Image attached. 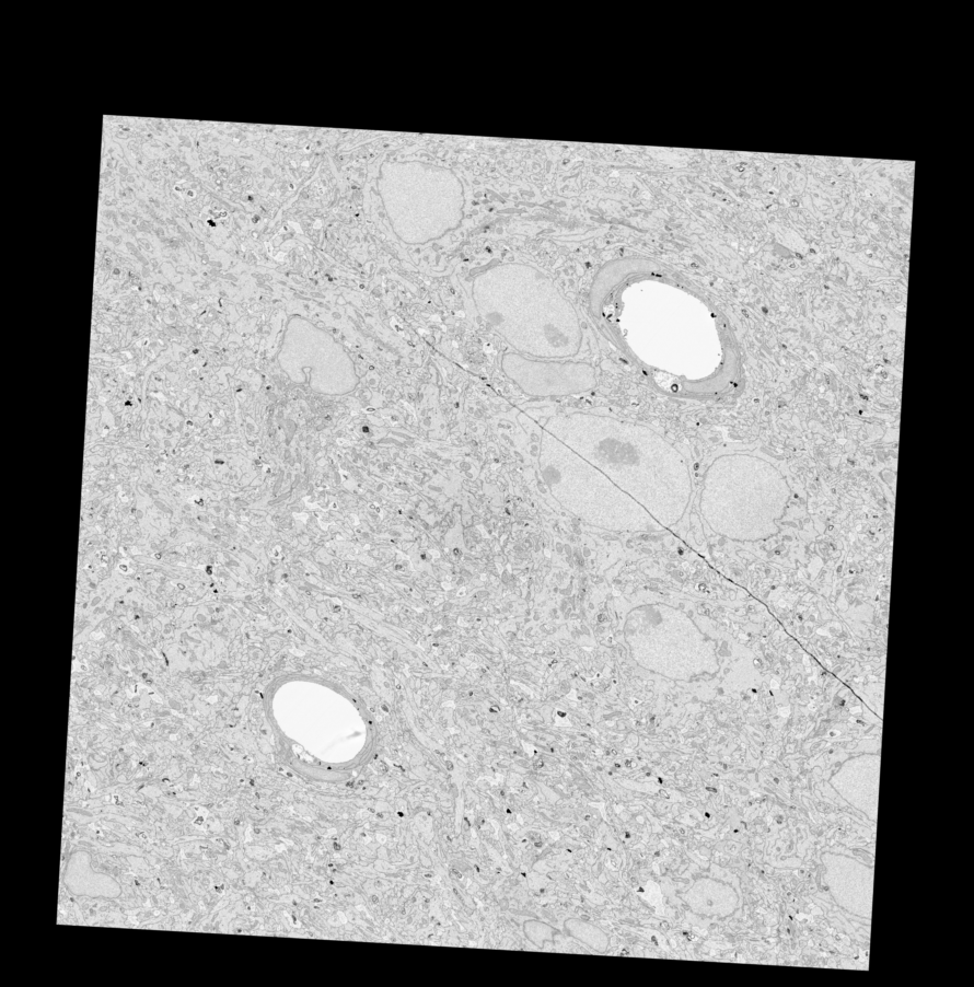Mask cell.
I'll list each match as a JSON object with an SVG mask.
<instances>
[{
  "instance_id": "3",
  "label": "cell",
  "mask_w": 974,
  "mask_h": 987,
  "mask_svg": "<svg viewBox=\"0 0 974 987\" xmlns=\"http://www.w3.org/2000/svg\"><path fill=\"white\" fill-rule=\"evenodd\" d=\"M791 489L768 461L744 453L724 454L707 468L699 510L716 534L757 542L779 532Z\"/></svg>"
},
{
  "instance_id": "2",
  "label": "cell",
  "mask_w": 974,
  "mask_h": 987,
  "mask_svg": "<svg viewBox=\"0 0 974 987\" xmlns=\"http://www.w3.org/2000/svg\"><path fill=\"white\" fill-rule=\"evenodd\" d=\"M472 295L483 320L518 353L560 360L576 356L581 347L573 305L532 266H492L476 276Z\"/></svg>"
},
{
  "instance_id": "1",
  "label": "cell",
  "mask_w": 974,
  "mask_h": 987,
  "mask_svg": "<svg viewBox=\"0 0 974 987\" xmlns=\"http://www.w3.org/2000/svg\"><path fill=\"white\" fill-rule=\"evenodd\" d=\"M543 429L601 471L664 529L685 514L693 490L687 463L651 428L573 413L550 417Z\"/></svg>"
},
{
  "instance_id": "8",
  "label": "cell",
  "mask_w": 974,
  "mask_h": 987,
  "mask_svg": "<svg viewBox=\"0 0 974 987\" xmlns=\"http://www.w3.org/2000/svg\"><path fill=\"white\" fill-rule=\"evenodd\" d=\"M879 756H860L846 762L831 783L837 792L869 820H878Z\"/></svg>"
},
{
  "instance_id": "4",
  "label": "cell",
  "mask_w": 974,
  "mask_h": 987,
  "mask_svg": "<svg viewBox=\"0 0 974 987\" xmlns=\"http://www.w3.org/2000/svg\"><path fill=\"white\" fill-rule=\"evenodd\" d=\"M538 463L553 497L589 525L617 533L665 530L601 471L544 429Z\"/></svg>"
},
{
  "instance_id": "7",
  "label": "cell",
  "mask_w": 974,
  "mask_h": 987,
  "mask_svg": "<svg viewBox=\"0 0 974 987\" xmlns=\"http://www.w3.org/2000/svg\"><path fill=\"white\" fill-rule=\"evenodd\" d=\"M825 883L838 906L856 916L870 919L873 901L874 870L851 857L825 852Z\"/></svg>"
},
{
  "instance_id": "6",
  "label": "cell",
  "mask_w": 974,
  "mask_h": 987,
  "mask_svg": "<svg viewBox=\"0 0 974 987\" xmlns=\"http://www.w3.org/2000/svg\"><path fill=\"white\" fill-rule=\"evenodd\" d=\"M501 369L520 390L532 396H566L596 385L595 371L585 362L536 359L508 352Z\"/></svg>"
},
{
  "instance_id": "5",
  "label": "cell",
  "mask_w": 974,
  "mask_h": 987,
  "mask_svg": "<svg viewBox=\"0 0 974 987\" xmlns=\"http://www.w3.org/2000/svg\"><path fill=\"white\" fill-rule=\"evenodd\" d=\"M379 189L397 235L408 243L440 239L464 214V187L451 170L421 161L385 162Z\"/></svg>"
}]
</instances>
